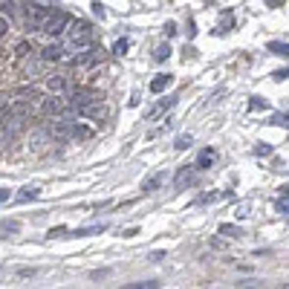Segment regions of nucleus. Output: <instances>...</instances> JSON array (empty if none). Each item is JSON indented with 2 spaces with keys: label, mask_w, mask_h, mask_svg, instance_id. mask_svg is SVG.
<instances>
[{
  "label": "nucleus",
  "mask_w": 289,
  "mask_h": 289,
  "mask_svg": "<svg viewBox=\"0 0 289 289\" xmlns=\"http://www.w3.org/2000/svg\"><path fill=\"white\" fill-rule=\"evenodd\" d=\"M93 41H96V29H93V23H87V21H69V26H67L64 32V46L67 49H87V46H93Z\"/></svg>",
  "instance_id": "f257e3e1"
},
{
  "label": "nucleus",
  "mask_w": 289,
  "mask_h": 289,
  "mask_svg": "<svg viewBox=\"0 0 289 289\" xmlns=\"http://www.w3.org/2000/svg\"><path fill=\"white\" fill-rule=\"evenodd\" d=\"M52 15V6H41L38 0H26L23 6H21V18H23V26L26 29H32V32H41V26H44V21Z\"/></svg>",
  "instance_id": "f03ea898"
},
{
  "label": "nucleus",
  "mask_w": 289,
  "mask_h": 289,
  "mask_svg": "<svg viewBox=\"0 0 289 289\" xmlns=\"http://www.w3.org/2000/svg\"><path fill=\"white\" fill-rule=\"evenodd\" d=\"M69 15L67 12H61V9H52V15L44 21V26H41V32H46L49 38H61V35L67 32V26H69Z\"/></svg>",
  "instance_id": "7ed1b4c3"
},
{
  "label": "nucleus",
  "mask_w": 289,
  "mask_h": 289,
  "mask_svg": "<svg viewBox=\"0 0 289 289\" xmlns=\"http://www.w3.org/2000/svg\"><path fill=\"white\" fill-rule=\"evenodd\" d=\"M98 52H101L98 46H87V49H78V52H75V55L69 58V64L78 67V69H90V67H96V64H98V58H101Z\"/></svg>",
  "instance_id": "20e7f679"
},
{
  "label": "nucleus",
  "mask_w": 289,
  "mask_h": 289,
  "mask_svg": "<svg viewBox=\"0 0 289 289\" xmlns=\"http://www.w3.org/2000/svg\"><path fill=\"white\" fill-rule=\"evenodd\" d=\"M64 110H67V104L58 93H49L46 98H41V113H46V116H64Z\"/></svg>",
  "instance_id": "39448f33"
},
{
  "label": "nucleus",
  "mask_w": 289,
  "mask_h": 289,
  "mask_svg": "<svg viewBox=\"0 0 289 289\" xmlns=\"http://www.w3.org/2000/svg\"><path fill=\"white\" fill-rule=\"evenodd\" d=\"M81 116H87V119H93V122H107L110 119V107L104 104V98H98L93 104H87L84 110H78Z\"/></svg>",
  "instance_id": "423d86ee"
},
{
  "label": "nucleus",
  "mask_w": 289,
  "mask_h": 289,
  "mask_svg": "<svg viewBox=\"0 0 289 289\" xmlns=\"http://www.w3.org/2000/svg\"><path fill=\"white\" fill-rule=\"evenodd\" d=\"M46 90H49V93H58V96H69V93L75 90V84H72L67 75H49V78H46Z\"/></svg>",
  "instance_id": "0eeeda50"
},
{
  "label": "nucleus",
  "mask_w": 289,
  "mask_h": 289,
  "mask_svg": "<svg viewBox=\"0 0 289 289\" xmlns=\"http://www.w3.org/2000/svg\"><path fill=\"white\" fill-rule=\"evenodd\" d=\"M93 136H96V130L87 128L84 122H72L69 125V139H75V142H90Z\"/></svg>",
  "instance_id": "6e6552de"
},
{
  "label": "nucleus",
  "mask_w": 289,
  "mask_h": 289,
  "mask_svg": "<svg viewBox=\"0 0 289 289\" xmlns=\"http://www.w3.org/2000/svg\"><path fill=\"white\" fill-rule=\"evenodd\" d=\"M64 46L61 44H46L44 49H41V61H64Z\"/></svg>",
  "instance_id": "1a4fd4ad"
},
{
  "label": "nucleus",
  "mask_w": 289,
  "mask_h": 289,
  "mask_svg": "<svg viewBox=\"0 0 289 289\" xmlns=\"http://www.w3.org/2000/svg\"><path fill=\"white\" fill-rule=\"evenodd\" d=\"M214 159H217V154H214V148H205L200 156H197V165L194 168H200V171H208L211 165H214Z\"/></svg>",
  "instance_id": "9d476101"
},
{
  "label": "nucleus",
  "mask_w": 289,
  "mask_h": 289,
  "mask_svg": "<svg viewBox=\"0 0 289 289\" xmlns=\"http://www.w3.org/2000/svg\"><path fill=\"white\" fill-rule=\"evenodd\" d=\"M171 81H174V78H171L168 72H159V75L151 81V93H165V90L171 87Z\"/></svg>",
  "instance_id": "9b49d317"
},
{
  "label": "nucleus",
  "mask_w": 289,
  "mask_h": 289,
  "mask_svg": "<svg viewBox=\"0 0 289 289\" xmlns=\"http://www.w3.org/2000/svg\"><path fill=\"white\" fill-rule=\"evenodd\" d=\"M194 182V171L191 165H185V168H179V174H177V179H174V185L177 188H185V185H191Z\"/></svg>",
  "instance_id": "f8f14e48"
},
{
  "label": "nucleus",
  "mask_w": 289,
  "mask_h": 289,
  "mask_svg": "<svg viewBox=\"0 0 289 289\" xmlns=\"http://www.w3.org/2000/svg\"><path fill=\"white\" fill-rule=\"evenodd\" d=\"M18 231H21V223H18V220H0V237L18 234Z\"/></svg>",
  "instance_id": "ddd939ff"
},
{
  "label": "nucleus",
  "mask_w": 289,
  "mask_h": 289,
  "mask_svg": "<svg viewBox=\"0 0 289 289\" xmlns=\"http://www.w3.org/2000/svg\"><path fill=\"white\" fill-rule=\"evenodd\" d=\"M269 52H272V55H284V58H287V55H289V44H287V41H272V44H269Z\"/></svg>",
  "instance_id": "4468645a"
},
{
  "label": "nucleus",
  "mask_w": 289,
  "mask_h": 289,
  "mask_svg": "<svg viewBox=\"0 0 289 289\" xmlns=\"http://www.w3.org/2000/svg\"><path fill=\"white\" fill-rule=\"evenodd\" d=\"M32 52H38V49H35L29 41H23V44H18V49H15V58H21V61H23V58H26V55H32Z\"/></svg>",
  "instance_id": "2eb2a0df"
},
{
  "label": "nucleus",
  "mask_w": 289,
  "mask_h": 289,
  "mask_svg": "<svg viewBox=\"0 0 289 289\" xmlns=\"http://www.w3.org/2000/svg\"><path fill=\"white\" fill-rule=\"evenodd\" d=\"M98 231H104V225H87V228H75V231H69L72 237H87V234H98Z\"/></svg>",
  "instance_id": "dca6fc26"
},
{
  "label": "nucleus",
  "mask_w": 289,
  "mask_h": 289,
  "mask_svg": "<svg viewBox=\"0 0 289 289\" xmlns=\"http://www.w3.org/2000/svg\"><path fill=\"white\" fill-rule=\"evenodd\" d=\"M217 200H223V194L208 191V194H202V197H197V205H208V202H217Z\"/></svg>",
  "instance_id": "f3484780"
},
{
  "label": "nucleus",
  "mask_w": 289,
  "mask_h": 289,
  "mask_svg": "<svg viewBox=\"0 0 289 289\" xmlns=\"http://www.w3.org/2000/svg\"><path fill=\"white\" fill-rule=\"evenodd\" d=\"M162 179H165V177H162V174H156V177H151V179H148L142 188H145V191H156V188L162 185Z\"/></svg>",
  "instance_id": "a211bd4d"
},
{
  "label": "nucleus",
  "mask_w": 289,
  "mask_h": 289,
  "mask_svg": "<svg viewBox=\"0 0 289 289\" xmlns=\"http://www.w3.org/2000/svg\"><path fill=\"white\" fill-rule=\"evenodd\" d=\"M38 188H21V194H18V200H21V202H26V200H35V197H38Z\"/></svg>",
  "instance_id": "6ab92c4d"
},
{
  "label": "nucleus",
  "mask_w": 289,
  "mask_h": 289,
  "mask_svg": "<svg viewBox=\"0 0 289 289\" xmlns=\"http://www.w3.org/2000/svg\"><path fill=\"white\" fill-rule=\"evenodd\" d=\"M171 55V46L168 44H162V46H156V52H154V61H165Z\"/></svg>",
  "instance_id": "aec40b11"
},
{
  "label": "nucleus",
  "mask_w": 289,
  "mask_h": 289,
  "mask_svg": "<svg viewBox=\"0 0 289 289\" xmlns=\"http://www.w3.org/2000/svg\"><path fill=\"white\" fill-rule=\"evenodd\" d=\"M272 125H278V128H289V113H275V116H272Z\"/></svg>",
  "instance_id": "412c9836"
},
{
  "label": "nucleus",
  "mask_w": 289,
  "mask_h": 289,
  "mask_svg": "<svg viewBox=\"0 0 289 289\" xmlns=\"http://www.w3.org/2000/svg\"><path fill=\"white\" fill-rule=\"evenodd\" d=\"M220 234H231V237H243V231H240L237 225H228V223H223V225H220Z\"/></svg>",
  "instance_id": "4be33fe9"
},
{
  "label": "nucleus",
  "mask_w": 289,
  "mask_h": 289,
  "mask_svg": "<svg viewBox=\"0 0 289 289\" xmlns=\"http://www.w3.org/2000/svg\"><path fill=\"white\" fill-rule=\"evenodd\" d=\"M174 148H177V151H185V148H191V136H188V133H182V136L174 142Z\"/></svg>",
  "instance_id": "5701e85b"
},
{
  "label": "nucleus",
  "mask_w": 289,
  "mask_h": 289,
  "mask_svg": "<svg viewBox=\"0 0 289 289\" xmlns=\"http://www.w3.org/2000/svg\"><path fill=\"white\" fill-rule=\"evenodd\" d=\"M272 151H275V148H272V145H266V142H260V145L255 148L257 156H272Z\"/></svg>",
  "instance_id": "b1692460"
},
{
  "label": "nucleus",
  "mask_w": 289,
  "mask_h": 289,
  "mask_svg": "<svg viewBox=\"0 0 289 289\" xmlns=\"http://www.w3.org/2000/svg\"><path fill=\"white\" fill-rule=\"evenodd\" d=\"M113 52H116V55H125V52H128V41H125V38L116 41V44H113Z\"/></svg>",
  "instance_id": "393cba45"
},
{
  "label": "nucleus",
  "mask_w": 289,
  "mask_h": 289,
  "mask_svg": "<svg viewBox=\"0 0 289 289\" xmlns=\"http://www.w3.org/2000/svg\"><path fill=\"white\" fill-rule=\"evenodd\" d=\"M130 289H142V287H148V289H156L159 287V284H156V281H139V284H128Z\"/></svg>",
  "instance_id": "a878e982"
},
{
  "label": "nucleus",
  "mask_w": 289,
  "mask_h": 289,
  "mask_svg": "<svg viewBox=\"0 0 289 289\" xmlns=\"http://www.w3.org/2000/svg\"><path fill=\"white\" fill-rule=\"evenodd\" d=\"M6 35H9V18L0 15V38H6Z\"/></svg>",
  "instance_id": "bb28decb"
},
{
  "label": "nucleus",
  "mask_w": 289,
  "mask_h": 289,
  "mask_svg": "<svg viewBox=\"0 0 289 289\" xmlns=\"http://www.w3.org/2000/svg\"><path fill=\"white\" fill-rule=\"evenodd\" d=\"M249 107H252V110H266L269 104H266L263 98H252V101H249Z\"/></svg>",
  "instance_id": "cd10ccee"
},
{
  "label": "nucleus",
  "mask_w": 289,
  "mask_h": 289,
  "mask_svg": "<svg viewBox=\"0 0 289 289\" xmlns=\"http://www.w3.org/2000/svg\"><path fill=\"white\" fill-rule=\"evenodd\" d=\"M165 35H168V38H174V35H177V23H174V21H168V23H165Z\"/></svg>",
  "instance_id": "c85d7f7f"
},
{
  "label": "nucleus",
  "mask_w": 289,
  "mask_h": 289,
  "mask_svg": "<svg viewBox=\"0 0 289 289\" xmlns=\"http://www.w3.org/2000/svg\"><path fill=\"white\" fill-rule=\"evenodd\" d=\"M278 211H284V214H289V197H287V200H284V197L278 200Z\"/></svg>",
  "instance_id": "c756f323"
},
{
  "label": "nucleus",
  "mask_w": 289,
  "mask_h": 289,
  "mask_svg": "<svg viewBox=\"0 0 289 289\" xmlns=\"http://www.w3.org/2000/svg\"><path fill=\"white\" fill-rule=\"evenodd\" d=\"M69 228H64V225H58V228H49V237H61V234H67Z\"/></svg>",
  "instance_id": "7c9ffc66"
},
{
  "label": "nucleus",
  "mask_w": 289,
  "mask_h": 289,
  "mask_svg": "<svg viewBox=\"0 0 289 289\" xmlns=\"http://www.w3.org/2000/svg\"><path fill=\"white\" fill-rule=\"evenodd\" d=\"M18 275H21V278H32V275H38V269H21Z\"/></svg>",
  "instance_id": "2f4dec72"
},
{
  "label": "nucleus",
  "mask_w": 289,
  "mask_h": 289,
  "mask_svg": "<svg viewBox=\"0 0 289 289\" xmlns=\"http://www.w3.org/2000/svg\"><path fill=\"white\" fill-rule=\"evenodd\" d=\"M284 78H289V69H278L275 72V81H284Z\"/></svg>",
  "instance_id": "473e14b6"
},
{
  "label": "nucleus",
  "mask_w": 289,
  "mask_h": 289,
  "mask_svg": "<svg viewBox=\"0 0 289 289\" xmlns=\"http://www.w3.org/2000/svg\"><path fill=\"white\" fill-rule=\"evenodd\" d=\"M93 15H98V18H104V6H101V3H93Z\"/></svg>",
  "instance_id": "72a5a7b5"
},
{
  "label": "nucleus",
  "mask_w": 289,
  "mask_h": 289,
  "mask_svg": "<svg viewBox=\"0 0 289 289\" xmlns=\"http://www.w3.org/2000/svg\"><path fill=\"white\" fill-rule=\"evenodd\" d=\"M6 200H9V191H6V188H0V202H6Z\"/></svg>",
  "instance_id": "f704fd0d"
},
{
  "label": "nucleus",
  "mask_w": 289,
  "mask_h": 289,
  "mask_svg": "<svg viewBox=\"0 0 289 289\" xmlns=\"http://www.w3.org/2000/svg\"><path fill=\"white\" fill-rule=\"evenodd\" d=\"M281 191H284V194H287V197H289V185H287V188H281Z\"/></svg>",
  "instance_id": "c9c22d12"
}]
</instances>
